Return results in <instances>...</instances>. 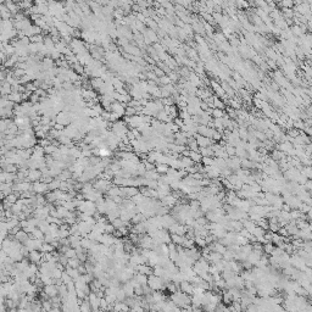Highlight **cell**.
Listing matches in <instances>:
<instances>
[{
    "mask_svg": "<svg viewBox=\"0 0 312 312\" xmlns=\"http://www.w3.org/2000/svg\"><path fill=\"white\" fill-rule=\"evenodd\" d=\"M179 290L183 291V293H187V294H189V295H193L194 288H193V284H192L189 280H182V282L179 283Z\"/></svg>",
    "mask_w": 312,
    "mask_h": 312,
    "instance_id": "1",
    "label": "cell"
},
{
    "mask_svg": "<svg viewBox=\"0 0 312 312\" xmlns=\"http://www.w3.org/2000/svg\"><path fill=\"white\" fill-rule=\"evenodd\" d=\"M135 271H137L138 273L150 276V274L152 273V267H151V266H149V265H146V263H143V265H138Z\"/></svg>",
    "mask_w": 312,
    "mask_h": 312,
    "instance_id": "2",
    "label": "cell"
},
{
    "mask_svg": "<svg viewBox=\"0 0 312 312\" xmlns=\"http://www.w3.org/2000/svg\"><path fill=\"white\" fill-rule=\"evenodd\" d=\"M49 297H54V296H56L57 295V293H59V289H57V287L56 285H53V284H48V285H45V291H44Z\"/></svg>",
    "mask_w": 312,
    "mask_h": 312,
    "instance_id": "3",
    "label": "cell"
},
{
    "mask_svg": "<svg viewBox=\"0 0 312 312\" xmlns=\"http://www.w3.org/2000/svg\"><path fill=\"white\" fill-rule=\"evenodd\" d=\"M170 236H171V242L176 245H182L184 239H185L184 236H179V234H177V233H171Z\"/></svg>",
    "mask_w": 312,
    "mask_h": 312,
    "instance_id": "4",
    "label": "cell"
},
{
    "mask_svg": "<svg viewBox=\"0 0 312 312\" xmlns=\"http://www.w3.org/2000/svg\"><path fill=\"white\" fill-rule=\"evenodd\" d=\"M33 189L36 193H43L48 190V183H42V182H36L33 185Z\"/></svg>",
    "mask_w": 312,
    "mask_h": 312,
    "instance_id": "5",
    "label": "cell"
},
{
    "mask_svg": "<svg viewBox=\"0 0 312 312\" xmlns=\"http://www.w3.org/2000/svg\"><path fill=\"white\" fill-rule=\"evenodd\" d=\"M189 158L194 161V164H198V162H200L201 161V158L202 156L200 155V152L199 151H189Z\"/></svg>",
    "mask_w": 312,
    "mask_h": 312,
    "instance_id": "6",
    "label": "cell"
},
{
    "mask_svg": "<svg viewBox=\"0 0 312 312\" xmlns=\"http://www.w3.org/2000/svg\"><path fill=\"white\" fill-rule=\"evenodd\" d=\"M133 277H134V279H135L140 285H143V284H148V276H146V274L138 273V274H135V276H133Z\"/></svg>",
    "mask_w": 312,
    "mask_h": 312,
    "instance_id": "7",
    "label": "cell"
},
{
    "mask_svg": "<svg viewBox=\"0 0 312 312\" xmlns=\"http://www.w3.org/2000/svg\"><path fill=\"white\" fill-rule=\"evenodd\" d=\"M167 170H168V165H164V164H156V166H155V171L158 172V173H160V175H166Z\"/></svg>",
    "mask_w": 312,
    "mask_h": 312,
    "instance_id": "8",
    "label": "cell"
},
{
    "mask_svg": "<svg viewBox=\"0 0 312 312\" xmlns=\"http://www.w3.org/2000/svg\"><path fill=\"white\" fill-rule=\"evenodd\" d=\"M198 151L200 152L201 156H210V158H212V155H213V150L210 148H205V146H201Z\"/></svg>",
    "mask_w": 312,
    "mask_h": 312,
    "instance_id": "9",
    "label": "cell"
},
{
    "mask_svg": "<svg viewBox=\"0 0 312 312\" xmlns=\"http://www.w3.org/2000/svg\"><path fill=\"white\" fill-rule=\"evenodd\" d=\"M29 257H31V261H32V262L37 263V262H39V261H40V259H42V254H39L37 250H32V253L29 254Z\"/></svg>",
    "mask_w": 312,
    "mask_h": 312,
    "instance_id": "10",
    "label": "cell"
},
{
    "mask_svg": "<svg viewBox=\"0 0 312 312\" xmlns=\"http://www.w3.org/2000/svg\"><path fill=\"white\" fill-rule=\"evenodd\" d=\"M40 177H42V172L34 170V171H31V172H29L28 179H31V181H38V179H40Z\"/></svg>",
    "mask_w": 312,
    "mask_h": 312,
    "instance_id": "11",
    "label": "cell"
},
{
    "mask_svg": "<svg viewBox=\"0 0 312 312\" xmlns=\"http://www.w3.org/2000/svg\"><path fill=\"white\" fill-rule=\"evenodd\" d=\"M194 244H195V242H194V239H184V242H183V244H182V246L184 248V249H192V248H194Z\"/></svg>",
    "mask_w": 312,
    "mask_h": 312,
    "instance_id": "12",
    "label": "cell"
},
{
    "mask_svg": "<svg viewBox=\"0 0 312 312\" xmlns=\"http://www.w3.org/2000/svg\"><path fill=\"white\" fill-rule=\"evenodd\" d=\"M178 257H179V254H178V251L175 249V250H170V253H168V259L172 261V262H176L177 260H178Z\"/></svg>",
    "mask_w": 312,
    "mask_h": 312,
    "instance_id": "13",
    "label": "cell"
},
{
    "mask_svg": "<svg viewBox=\"0 0 312 312\" xmlns=\"http://www.w3.org/2000/svg\"><path fill=\"white\" fill-rule=\"evenodd\" d=\"M182 161V164H183V166H184V168L185 167H189V166H193L194 165V161L189 158V156H184V158L181 160Z\"/></svg>",
    "mask_w": 312,
    "mask_h": 312,
    "instance_id": "14",
    "label": "cell"
},
{
    "mask_svg": "<svg viewBox=\"0 0 312 312\" xmlns=\"http://www.w3.org/2000/svg\"><path fill=\"white\" fill-rule=\"evenodd\" d=\"M200 162L204 164V166H211V165L213 164V159L210 158V156H202Z\"/></svg>",
    "mask_w": 312,
    "mask_h": 312,
    "instance_id": "15",
    "label": "cell"
},
{
    "mask_svg": "<svg viewBox=\"0 0 312 312\" xmlns=\"http://www.w3.org/2000/svg\"><path fill=\"white\" fill-rule=\"evenodd\" d=\"M65 256L67 257V259H72V257H76L77 256V251H76V249H67L66 251H65Z\"/></svg>",
    "mask_w": 312,
    "mask_h": 312,
    "instance_id": "16",
    "label": "cell"
},
{
    "mask_svg": "<svg viewBox=\"0 0 312 312\" xmlns=\"http://www.w3.org/2000/svg\"><path fill=\"white\" fill-rule=\"evenodd\" d=\"M194 242L200 246V248H205L207 244H206V242H205V238H201V237H195L194 238Z\"/></svg>",
    "mask_w": 312,
    "mask_h": 312,
    "instance_id": "17",
    "label": "cell"
},
{
    "mask_svg": "<svg viewBox=\"0 0 312 312\" xmlns=\"http://www.w3.org/2000/svg\"><path fill=\"white\" fill-rule=\"evenodd\" d=\"M280 227L278 226V223H271V222H268V230H271V232H278V229H279Z\"/></svg>",
    "mask_w": 312,
    "mask_h": 312,
    "instance_id": "18",
    "label": "cell"
},
{
    "mask_svg": "<svg viewBox=\"0 0 312 312\" xmlns=\"http://www.w3.org/2000/svg\"><path fill=\"white\" fill-rule=\"evenodd\" d=\"M211 141L209 140V139H204V138H201V137H199L198 138V144H200L201 146H205V145H209Z\"/></svg>",
    "mask_w": 312,
    "mask_h": 312,
    "instance_id": "19",
    "label": "cell"
},
{
    "mask_svg": "<svg viewBox=\"0 0 312 312\" xmlns=\"http://www.w3.org/2000/svg\"><path fill=\"white\" fill-rule=\"evenodd\" d=\"M227 154H228V156H230V158H232V156L236 154V150H234L230 145H228V146H227Z\"/></svg>",
    "mask_w": 312,
    "mask_h": 312,
    "instance_id": "20",
    "label": "cell"
},
{
    "mask_svg": "<svg viewBox=\"0 0 312 312\" xmlns=\"http://www.w3.org/2000/svg\"><path fill=\"white\" fill-rule=\"evenodd\" d=\"M189 146H190V150L192 151H198L199 150V148H198V143L195 141V143H190L189 144Z\"/></svg>",
    "mask_w": 312,
    "mask_h": 312,
    "instance_id": "21",
    "label": "cell"
},
{
    "mask_svg": "<svg viewBox=\"0 0 312 312\" xmlns=\"http://www.w3.org/2000/svg\"><path fill=\"white\" fill-rule=\"evenodd\" d=\"M282 210H283V211H287V212H289V211L291 210V207H290V206H289L287 202H285V204L283 202V205H282Z\"/></svg>",
    "mask_w": 312,
    "mask_h": 312,
    "instance_id": "22",
    "label": "cell"
}]
</instances>
